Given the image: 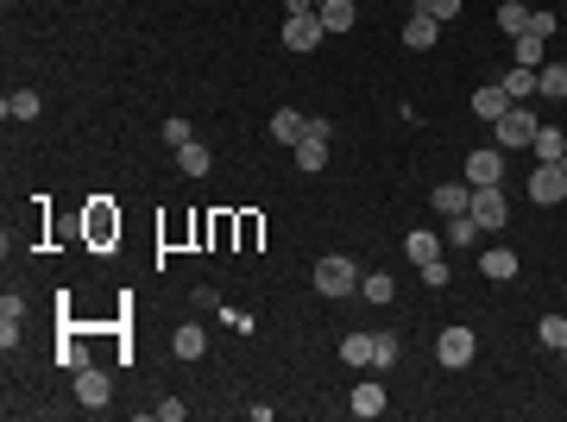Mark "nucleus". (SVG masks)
Wrapping results in <instances>:
<instances>
[{
    "instance_id": "nucleus-1",
    "label": "nucleus",
    "mask_w": 567,
    "mask_h": 422,
    "mask_svg": "<svg viewBox=\"0 0 567 422\" xmlns=\"http://www.w3.org/2000/svg\"><path fill=\"white\" fill-rule=\"evenodd\" d=\"M315 290H322V296H353V290H360V265H353L347 253H322V259H315Z\"/></svg>"
},
{
    "instance_id": "nucleus-2",
    "label": "nucleus",
    "mask_w": 567,
    "mask_h": 422,
    "mask_svg": "<svg viewBox=\"0 0 567 422\" xmlns=\"http://www.w3.org/2000/svg\"><path fill=\"white\" fill-rule=\"evenodd\" d=\"M536 127H543V120H536L524 101H511V114H505V120H492V139H498V151H530Z\"/></svg>"
},
{
    "instance_id": "nucleus-3",
    "label": "nucleus",
    "mask_w": 567,
    "mask_h": 422,
    "mask_svg": "<svg viewBox=\"0 0 567 422\" xmlns=\"http://www.w3.org/2000/svg\"><path fill=\"white\" fill-rule=\"evenodd\" d=\"M466 215L492 234V227H505V221H511V196H505L498 183H479V189H473V202H466Z\"/></svg>"
},
{
    "instance_id": "nucleus-4",
    "label": "nucleus",
    "mask_w": 567,
    "mask_h": 422,
    "mask_svg": "<svg viewBox=\"0 0 567 422\" xmlns=\"http://www.w3.org/2000/svg\"><path fill=\"white\" fill-rule=\"evenodd\" d=\"M322 38H328L322 13H290V19H284V44H290V51H322Z\"/></svg>"
},
{
    "instance_id": "nucleus-5",
    "label": "nucleus",
    "mask_w": 567,
    "mask_h": 422,
    "mask_svg": "<svg viewBox=\"0 0 567 422\" xmlns=\"http://www.w3.org/2000/svg\"><path fill=\"white\" fill-rule=\"evenodd\" d=\"M435 353H441V366H473V353H479V340H473V328H441V340H435Z\"/></svg>"
},
{
    "instance_id": "nucleus-6",
    "label": "nucleus",
    "mask_w": 567,
    "mask_h": 422,
    "mask_svg": "<svg viewBox=\"0 0 567 422\" xmlns=\"http://www.w3.org/2000/svg\"><path fill=\"white\" fill-rule=\"evenodd\" d=\"M530 202H567V158L562 164H536V177H530Z\"/></svg>"
},
{
    "instance_id": "nucleus-7",
    "label": "nucleus",
    "mask_w": 567,
    "mask_h": 422,
    "mask_svg": "<svg viewBox=\"0 0 567 422\" xmlns=\"http://www.w3.org/2000/svg\"><path fill=\"white\" fill-rule=\"evenodd\" d=\"M290 151H296L303 170H322V164H328V120H309V133L290 145Z\"/></svg>"
},
{
    "instance_id": "nucleus-8",
    "label": "nucleus",
    "mask_w": 567,
    "mask_h": 422,
    "mask_svg": "<svg viewBox=\"0 0 567 422\" xmlns=\"http://www.w3.org/2000/svg\"><path fill=\"white\" fill-rule=\"evenodd\" d=\"M108 398H114V385H108V372H95V366H82V372H76V404H82V410H108Z\"/></svg>"
},
{
    "instance_id": "nucleus-9",
    "label": "nucleus",
    "mask_w": 567,
    "mask_h": 422,
    "mask_svg": "<svg viewBox=\"0 0 567 422\" xmlns=\"http://www.w3.org/2000/svg\"><path fill=\"white\" fill-rule=\"evenodd\" d=\"M385 404H391V398H385V385H360V391L347 398V410H353V417H360V422L385 417Z\"/></svg>"
},
{
    "instance_id": "nucleus-10",
    "label": "nucleus",
    "mask_w": 567,
    "mask_h": 422,
    "mask_svg": "<svg viewBox=\"0 0 567 422\" xmlns=\"http://www.w3.org/2000/svg\"><path fill=\"white\" fill-rule=\"evenodd\" d=\"M435 38H441V19H428L423 6H417V13H410V25H404V44H410V51H428Z\"/></svg>"
},
{
    "instance_id": "nucleus-11",
    "label": "nucleus",
    "mask_w": 567,
    "mask_h": 422,
    "mask_svg": "<svg viewBox=\"0 0 567 422\" xmlns=\"http://www.w3.org/2000/svg\"><path fill=\"white\" fill-rule=\"evenodd\" d=\"M498 177H505V158H498V151H473V158H466V183H473V189H479V183H498Z\"/></svg>"
},
{
    "instance_id": "nucleus-12",
    "label": "nucleus",
    "mask_w": 567,
    "mask_h": 422,
    "mask_svg": "<svg viewBox=\"0 0 567 422\" xmlns=\"http://www.w3.org/2000/svg\"><path fill=\"white\" fill-rule=\"evenodd\" d=\"M404 259H410V265L441 259V240H435V234H423V227H410V234H404Z\"/></svg>"
},
{
    "instance_id": "nucleus-13",
    "label": "nucleus",
    "mask_w": 567,
    "mask_h": 422,
    "mask_svg": "<svg viewBox=\"0 0 567 422\" xmlns=\"http://www.w3.org/2000/svg\"><path fill=\"white\" fill-rule=\"evenodd\" d=\"M473 114H479V120H505V114H511V95L492 82V89H479V95H473Z\"/></svg>"
},
{
    "instance_id": "nucleus-14",
    "label": "nucleus",
    "mask_w": 567,
    "mask_h": 422,
    "mask_svg": "<svg viewBox=\"0 0 567 422\" xmlns=\"http://www.w3.org/2000/svg\"><path fill=\"white\" fill-rule=\"evenodd\" d=\"M466 202H473V189H460V183H441V189L428 196L435 215H466Z\"/></svg>"
},
{
    "instance_id": "nucleus-15",
    "label": "nucleus",
    "mask_w": 567,
    "mask_h": 422,
    "mask_svg": "<svg viewBox=\"0 0 567 422\" xmlns=\"http://www.w3.org/2000/svg\"><path fill=\"white\" fill-rule=\"evenodd\" d=\"M19 321H25V302L19 296H0V347L13 353V340H19Z\"/></svg>"
},
{
    "instance_id": "nucleus-16",
    "label": "nucleus",
    "mask_w": 567,
    "mask_h": 422,
    "mask_svg": "<svg viewBox=\"0 0 567 422\" xmlns=\"http://www.w3.org/2000/svg\"><path fill=\"white\" fill-rule=\"evenodd\" d=\"M202 347H208V334H202L196 321H183V328L170 334V353H177V360H202Z\"/></svg>"
},
{
    "instance_id": "nucleus-17",
    "label": "nucleus",
    "mask_w": 567,
    "mask_h": 422,
    "mask_svg": "<svg viewBox=\"0 0 567 422\" xmlns=\"http://www.w3.org/2000/svg\"><path fill=\"white\" fill-rule=\"evenodd\" d=\"M303 133H309V120H303L296 108H278V114H272V139L278 145H296Z\"/></svg>"
},
{
    "instance_id": "nucleus-18",
    "label": "nucleus",
    "mask_w": 567,
    "mask_h": 422,
    "mask_svg": "<svg viewBox=\"0 0 567 422\" xmlns=\"http://www.w3.org/2000/svg\"><path fill=\"white\" fill-rule=\"evenodd\" d=\"M536 95L567 101V63H543V70H536Z\"/></svg>"
},
{
    "instance_id": "nucleus-19",
    "label": "nucleus",
    "mask_w": 567,
    "mask_h": 422,
    "mask_svg": "<svg viewBox=\"0 0 567 422\" xmlns=\"http://www.w3.org/2000/svg\"><path fill=\"white\" fill-rule=\"evenodd\" d=\"M517 63H524V70H543V63H549V38H543V32H524V38H517Z\"/></svg>"
},
{
    "instance_id": "nucleus-20",
    "label": "nucleus",
    "mask_w": 567,
    "mask_h": 422,
    "mask_svg": "<svg viewBox=\"0 0 567 422\" xmlns=\"http://www.w3.org/2000/svg\"><path fill=\"white\" fill-rule=\"evenodd\" d=\"M530 151H536L543 164H562V158H567V139L555 133V127H536V139H530Z\"/></svg>"
},
{
    "instance_id": "nucleus-21",
    "label": "nucleus",
    "mask_w": 567,
    "mask_h": 422,
    "mask_svg": "<svg viewBox=\"0 0 567 422\" xmlns=\"http://www.w3.org/2000/svg\"><path fill=\"white\" fill-rule=\"evenodd\" d=\"M479 272H485L492 283H511V278H517V253H505V246H498V253H485V259H479Z\"/></svg>"
},
{
    "instance_id": "nucleus-22",
    "label": "nucleus",
    "mask_w": 567,
    "mask_h": 422,
    "mask_svg": "<svg viewBox=\"0 0 567 422\" xmlns=\"http://www.w3.org/2000/svg\"><path fill=\"white\" fill-rule=\"evenodd\" d=\"M498 89H505L511 101H530V95H536V70H524V63H511V76H505Z\"/></svg>"
},
{
    "instance_id": "nucleus-23",
    "label": "nucleus",
    "mask_w": 567,
    "mask_h": 422,
    "mask_svg": "<svg viewBox=\"0 0 567 422\" xmlns=\"http://www.w3.org/2000/svg\"><path fill=\"white\" fill-rule=\"evenodd\" d=\"M479 234H485V227H479L473 215H447V246H479Z\"/></svg>"
},
{
    "instance_id": "nucleus-24",
    "label": "nucleus",
    "mask_w": 567,
    "mask_h": 422,
    "mask_svg": "<svg viewBox=\"0 0 567 422\" xmlns=\"http://www.w3.org/2000/svg\"><path fill=\"white\" fill-rule=\"evenodd\" d=\"M498 25H505L511 38H524V32H530V6H524V0H498Z\"/></svg>"
},
{
    "instance_id": "nucleus-25",
    "label": "nucleus",
    "mask_w": 567,
    "mask_h": 422,
    "mask_svg": "<svg viewBox=\"0 0 567 422\" xmlns=\"http://www.w3.org/2000/svg\"><path fill=\"white\" fill-rule=\"evenodd\" d=\"M177 164H183V177H208V164H215V158H208V145H177Z\"/></svg>"
},
{
    "instance_id": "nucleus-26",
    "label": "nucleus",
    "mask_w": 567,
    "mask_h": 422,
    "mask_svg": "<svg viewBox=\"0 0 567 422\" xmlns=\"http://www.w3.org/2000/svg\"><path fill=\"white\" fill-rule=\"evenodd\" d=\"M0 108H6V120H32V114H38V95H32V89H13Z\"/></svg>"
},
{
    "instance_id": "nucleus-27",
    "label": "nucleus",
    "mask_w": 567,
    "mask_h": 422,
    "mask_svg": "<svg viewBox=\"0 0 567 422\" xmlns=\"http://www.w3.org/2000/svg\"><path fill=\"white\" fill-rule=\"evenodd\" d=\"M341 360L347 366H372V334H347L341 340Z\"/></svg>"
},
{
    "instance_id": "nucleus-28",
    "label": "nucleus",
    "mask_w": 567,
    "mask_h": 422,
    "mask_svg": "<svg viewBox=\"0 0 567 422\" xmlns=\"http://www.w3.org/2000/svg\"><path fill=\"white\" fill-rule=\"evenodd\" d=\"M398 366V334H372V372H391Z\"/></svg>"
},
{
    "instance_id": "nucleus-29",
    "label": "nucleus",
    "mask_w": 567,
    "mask_h": 422,
    "mask_svg": "<svg viewBox=\"0 0 567 422\" xmlns=\"http://www.w3.org/2000/svg\"><path fill=\"white\" fill-rule=\"evenodd\" d=\"M322 25H328V32H347V25H353V0H328V6H322Z\"/></svg>"
},
{
    "instance_id": "nucleus-30",
    "label": "nucleus",
    "mask_w": 567,
    "mask_h": 422,
    "mask_svg": "<svg viewBox=\"0 0 567 422\" xmlns=\"http://www.w3.org/2000/svg\"><path fill=\"white\" fill-rule=\"evenodd\" d=\"M536 334H543V347H555V353H562V347H567V315H543V328H536Z\"/></svg>"
},
{
    "instance_id": "nucleus-31",
    "label": "nucleus",
    "mask_w": 567,
    "mask_h": 422,
    "mask_svg": "<svg viewBox=\"0 0 567 422\" xmlns=\"http://www.w3.org/2000/svg\"><path fill=\"white\" fill-rule=\"evenodd\" d=\"M360 290H366V296H372V302H391V296H398V283L385 278V272H372V278L360 283Z\"/></svg>"
},
{
    "instance_id": "nucleus-32",
    "label": "nucleus",
    "mask_w": 567,
    "mask_h": 422,
    "mask_svg": "<svg viewBox=\"0 0 567 422\" xmlns=\"http://www.w3.org/2000/svg\"><path fill=\"white\" fill-rule=\"evenodd\" d=\"M196 139V133H189V120H183V114H170V120H164V145H189Z\"/></svg>"
},
{
    "instance_id": "nucleus-33",
    "label": "nucleus",
    "mask_w": 567,
    "mask_h": 422,
    "mask_svg": "<svg viewBox=\"0 0 567 422\" xmlns=\"http://www.w3.org/2000/svg\"><path fill=\"white\" fill-rule=\"evenodd\" d=\"M57 366H63V372H82V366H89V353H82L76 340H63V353H57Z\"/></svg>"
},
{
    "instance_id": "nucleus-34",
    "label": "nucleus",
    "mask_w": 567,
    "mask_h": 422,
    "mask_svg": "<svg viewBox=\"0 0 567 422\" xmlns=\"http://www.w3.org/2000/svg\"><path fill=\"white\" fill-rule=\"evenodd\" d=\"M460 6H466V0H423V13H428V19H454Z\"/></svg>"
},
{
    "instance_id": "nucleus-35",
    "label": "nucleus",
    "mask_w": 567,
    "mask_h": 422,
    "mask_svg": "<svg viewBox=\"0 0 567 422\" xmlns=\"http://www.w3.org/2000/svg\"><path fill=\"white\" fill-rule=\"evenodd\" d=\"M423 283H428V290H441V283H447V265H441V259H428V265H423Z\"/></svg>"
},
{
    "instance_id": "nucleus-36",
    "label": "nucleus",
    "mask_w": 567,
    "mask_h": 422,
    "mask_svg": "<svg viewBox=\"0 0 567 422\" xmlns=\"http://www.w3.org/2000/svg\"><path fill=\"white\" fill-rule=\"evenodd\" d=\"M562 360H567V347H562Z\"/></svg>"
},
{
    "instance_id": "nucleus-37",
    "label": "nucleus",
    "mask_w": 567,
    "mask_h": 422,
    "mask_svg": "<svg viewBox=\"0 0 567 422\" xmlns=\"http://www.w3.org/2000/svg\"><path fill=\"white\" fill-rule=\"evenodd\" d=\"M562 63H567V51H562Z\"/></svg>"
}]
</instances>
